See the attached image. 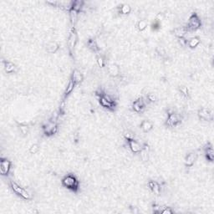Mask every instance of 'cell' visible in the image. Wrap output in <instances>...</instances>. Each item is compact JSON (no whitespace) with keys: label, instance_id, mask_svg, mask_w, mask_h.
<instances>
[{"label":"cell","instance_id":"6da1fadb","mask_svg":"<svg viewBox=\"0 0 214 214\" xmlns=\"http://www.w3.org/2000/svg\"><path fill=\"white\" fill-rule=\"evenodd\" d=\"M62 184L64 187L73 191H76L79 187V182L76 177L73 175H68L64 176L62 180Z\"/></svg>","mask_w":214,"mask_h":214},{"label":"cell","instance_id":"7a4b0ae2","mask_svg":"<svg viewBox=\"0 0 214 214\" xmlns=\"http://www.w3.org/2000/svg\"><path fill=\"white\" fill-rule=\"evenodd\" d=\"M9 184H10V187L12 188V190H13L16 194H18L19 196L22 197L23 198H25L26 200H30V199H32L31 194H30L29 192H28L25 189H24L23 187H19L17 183H15V182H10Z\"/></svg>","mask_w":214,"mask_h":214},{"label":"cell","instance_id":"3957f363","mask_svg":"<svg viewBox=\"0 0 214 214\" xmlns=\"http://www.w3.org/2000/svg\"><path fill=\"white\" fill-rule=\"evenodd\" d=\"M201 26V22L199 20V19L197 18V16L196 14H193L190 19H189V23L187 27V31H194L197 28H199Z\"/></svg>","mask_w":214,"mask_h":214},{"label":"cell","instance_id":"277c9868","mask_svg":"<svg viewBox=\"0 0 214 214\" xmlns=\"http://www.w3.org/2000/svg\"><path fill=\"white\" fill-rule=\"evenodd\" d=\"M11 168V162L7 159H1L0 162V172L3 176H7Z\"/></svg>","mask_w":214,"mask_h":214},{"label":"cell","instance_id":"5b68a950","mask_svg":"<svg viewBox=\"0 0 214 214\" xmlns=\"http://www.w3.org/2000/svg\"><path fill=\"white\" fill-rule=\"evenodd\" d=\"M181 122V117L178 114H169V117L166 120V125L168 126H176Z\"/></svg>","mask_w":214,"mask_h":214},{"label":"cell","instance_id":"8992f818","mask_svg":"<svg viewBox=\"0 0 214 214\" xmlns=\"http://www.w3.org/2000/svg\"><path fill=\"white\" fill-rule=\"evenodd\" d=\"M198 116L200 119L205 120V121H209L213 119V113L207 108H202L198 111Z\"/></svg>","mask_w":214,"mask_h":214},{"label":"cell","instance_id":"52a82bcc","mask_svg":"<svg viewBox=\"0 0 214 214\" xmlns=\"http://www.w3.org/2000/svg\"><path fill=\"white\" fill-rule=\"evenodd\" d=\"M128 140V144L130 146V149L134 153H139L140 152L142 146L139 144L136 140H135L134 139H131V140Z\"/></svg>","mask_w":214,"mask_h":214},{"label":"cell","instance_id":"ba28073f","mask_svg":"<svg viewBox=\"0 0 214 214\" xmlns=\"http://www.w3.org/2000/svg\"><path fill=\"white\" fill-rule=\"evenodd\" d=\"M100 103L103 107L108 108V109H112L115 106L114 102L108 96H102L100 99Z\"/></svg>","mask_w":214,"mask_h":214},{"label":"cell","instance_id":"9c48e42d","mask_svg":"<svg viewBox=\"0 0 214 214\" xmlns=\"http://www.w3.org/2000/svg\"><path fill=\"white\" fill-rule=\"evenodd\" d=\"M145 108V104L142 99H139L133 103V109L136 112H141Z\"/></svg>","mask_w":214,"mask_h":214},{"label":"cell","instance_id":"30bf717a","mask_svg":"<svg viewBox=\"0 0 214 214\" xmlns=\"http://www.w3.org/2000/svg\"><path fill=\"white\" fill-rule=\"evenodd\" d=\"M148 187H150L151 191L156 194V195H159L160 194V191H161V187L158 182H155V181H151L148 182Z\"/></svg>","mask_w":214,"mask_h":214},{"label":"cell","instance_id":"8fae6325","mask_svg":"<svg viewBox=\"0 0 214 214\" xmlns=\"http://www.w3.org/2000/svg\"><path fill=\"white\" fill-rule=\"evenodd\" d=\"M196 161V154L190 153L185 158V165L187 166H191Z\"/></svg>","mask_w":214,"mask_h":214},{"label":"cell","instance_id":"7c38bea8","mask_svg":"<svg viewBox=\"0 0 214 214\" xmlns=\"http://www.w3.org/2000/svg\"><path fill=\"white\" fill-rule=\"evenodd\" d=\"M108 71L110 73V75L112 76H117L119 72H120V70H119V67L115 64H111L109 65L108 67Z\"/></svg>","mask_w":214,"mask_h":214},{"label":"cell","instance_id":"4fadbf2b","mask_svg":"<svg viewBox=\"0 0 214 214\" xmlns=\"http://www.w3.org/2000/svg\"><path fill=\"white\" fill-rule=\"evenodd\" d=\"M77 41V34H76V31L75 29L71 32L70 34V38H69V45H70V49H73L76 45V43Z\"/></svg>","mask_w":214,"mask_h":214},{"label":"cell","instance_id":"5bb4252c","mask_svg":"<svg viewBox=\"0 0 214 214\" xmlns=\"http://www.w3.org/2000/svg\"><path fill=\"white\" fill-rule=\"evenodd\" d=\"M76 85V82L71 79V80H70V82H69V85H68V86H67V89H66L65 92H64V98L67 97V96L73 91V89L75 88Z\"/></svg>","mask_w":214,"mask_h":214},{"label":"cell","instance_id":"9a60e30c","mask_svg":"<svg viewBox=\"0 0 214 214\" xmlns=\"http://www.w3.org/2000/svg\"><path fill=\"white\" fill-rule=\"evenodd\" d=\"M140 127H141V129H142V131H143L144 132H149L151 129L153 128V125H152L151 122L148 121H144L141 123Z\"/></svg>","mask_w":214,"mask_h":214},{"label":"cell","instance_id":"2e32d148","mask_svg":"<svg viewBox=\"0 0 214 214\" xmlns=\"http://www.w3.org/2000/svg\"><path fill=\"white\" fill-rule=\"evenodd\" d=\"M72 80L76 82V84L80 83L83 80V76L78 70H75L72 76Z\"/></svg>","mask_w":214,"mask_h":214},{"label":"cell","instance_id":"e0dca14e","mask_svg":"<svg viewBox=\"0 0 214 214\" xmlns=\"http://www.w3.org/2000/svg\"><path fill=\"white\" fill-rule=\"evenodd\" d=\"M58 49H59V45L54 42H51L47 45V51L49 53H51V54L56 52L58 50Z\"/></svg>","mask_w":214,"mask_h":214},{"label":"cell","instance_id":"ac0fdd59","mask_svg":"<svg viewBox=\"0 0 214 214\" xmlns=\"http://www.w3.org/2000/svg\"><path fill=\"white\" fill-rule=\"evenodd\" d=\"M187 29L185 28H176L175 30H174V33H175V34H176L177 37H179V38H182L186 34H187Z\"/></svg>","mask_w":214,"mask_h":214},{"label":"cell","instance_id":"d6986e66","mask_svg":"<svg viewBox=\"0 0 214 214\" xmlns=\"http://www.w3.org/2000/svg\"><path fill=\"white\" fill-rule=\"evenodd\" d=\"M199 43H200V40H199V38H191L188 42H187L189 47H190V48H191V49H193V48L197 47V46L199 44Z\"/></svg>","mask_w":214,"mask_h":214},{"label":"cell","instance_id":"ffe728a7","mask_svg":"<svg viewBox=\"0 0 214 214\" xmlns=\"http://www.w3.org/2000/svg\"><path fill=\"white\" fill-rule=\"evenodd\" d=\"M4 69H5V71L7 73H13L15 70V65L11 62H7V63H5Z\"/></svg>","mask_w":214,"mask_h":214},{"label":"cell","instance_id":"44dd1931","mask_svg":"<svg viewBox=\"0 0 214 214\" xmlns=\"http://www.w3.org/2000/svg\"><path fill=\"white\" fill-rule=\"evenodd\" d=\"M206 156H207V158L210 161V162H213L214 158V154H213V147L210 146L207 148V150L206 151Z\"/></svg>","mask_w":214,"mask_h":214},{"label":"cell","instance_id":"7402d4cb","mask_svg":"<svg viewBox=\"0 0 214 214\" xmlns=\"http://www.w3.org/2000/svg\"><path fill=\"white\" fill-rule=\"evenodd\" d=\"M146 27H147V24H146V22L145 20H140V21H139L138 24H137V28H138L140 31L145 30L146 28Z\"/></svg>","mask_w":214,"mask_h":214},{"label":"cell","instance_id":"603a6c76","mask_svg":"<svg viewBox=\"0 0 214 214\" xmlns=\"http://www.w3.org/2000/svg\"><path fill=\"white\" fill-rule=\"evenodd\" d=\"M131 12V7L127 4H124L121 9V13L122 14H128Z\"/></svg>","mask_w":214,"mask_h":214},{"label":"cell","instance_id":"cb8c5ba5","mask_svg":"<svg viewBox=\"0 0 214 214\" xmlns=\"http://www.w3.org/2000/svg\"><path fill=\"white\" fill-rule=\"evenodd\" d=\"M77 13L78 12H76V10L70 9V19H71L72 23H76L77 20Z\"/></svg>","mask_w":214,"mask_h":214},{"label":"cell","instance_id":"d4e9b609","mask_svg":"<svg viewBox=\"0 0 214 214\" xmlns=\"http://www.w3.org/2000/svg\"><path fill=\"white\" fill-rule=\"evenodd\" d=\"M38 151H39V146H38V145H37V144H34V145L31 146V147L29 149V152L31 154H35Z\"/></svg>","mask_w":214,"mask_h":214},{"label":"cell","instance_id":"484cf974","mask_svg":"<svg viewBox=\"0 0 214 214\" xmlns=\"http://www.w3.org/2000/svg\"><path fill=\"white\" fill-rule=\"evenodd\" d=\"M19 129H20V131L22 132V134H23V135H27V134H28V127L26 126V125L20 124V125H19Z\"/></svg>","mask_w":214,"mask_h":214},{"label":"cell","instance_id":"4316f807","mask_svg":"<svg viewBox=\"0 0 214 214\" xmlns=\"http://www.w3.org/2000/svg\"><path fill=\"white\" fill-rule=\"evenodd\" d=\"M180 91H181V93H182L183 95H185V96H188L189 95L188 89L187 88V87H185V86H181V87H180Z\"/></svg>","mask_w":214,"mask_h":214},{"label":"cell","instance_id":"83f0119b","mask_svg":"<svg viewBox=\"0 0 214 214\" xmlns=\"http://www.w3.org/2000/svg\"><path fill=\"white\" fill-rule=\"evenodd\" d=\"M160 213H162L163 214H172L173 212H172V210H171L170 209V207H163V209L162 210H161V212Z\"/></svg>","mask_w":214,"mask_h":214},{"label":"cell","instance_id":"f1b7e54d","mask_svg":"<svg viewBox=\"0 0 214 214\" xmlns=\"http://www.w3.org/2000/svg\"><path fill=\"white\" fill-rule=\"evenodd\" d=\"M124 136H125V137H126L127 140H131V139H133L134 137V136H133V134L131 133V132H129V131H127V132H125L124 133Z\"/></svg>","mask_w":214,"mask_h":214},{"label":"cell","instance_id":"f546056e","mask_svg":"<svg viewBox=\"0 0 214 214\" xmlns=\"http://www.w3.org/2000/svg\"><path fill=\"white\" fill-rule=\"evenodd\" d=\"M97 63H98L100 67H104V65H105V63H104V60H103L102 57H98L97 58Z\"/></svg>","mask_w":214,"mask_h":214},{"label":"cell","instance_id":"4dcf8cb0","mask_svg":"<svg viewBox=\"0 0 214 214\" xmlns=\"http://www.w3.org/2000/svg\"><path fill=\"white\" fill-rule=\"evenodd\" d=\"M156 51H157L158 54H161V55H164V54H166V51H165V50H164L162 47H158V48L156 49Z\"/></svg>","mask_w":214,"mask_h":214},{"label":"cell","instance_id":"1f68e13d","mask_svg":"<svg viewBox=\"0 0 214 214\" xmlns=\"http://www.w3.org/2000/svg\"><path fill=\"white\" fill-rule=\"evenodd\" d=\"M153 210H154V213H160L161 212V207L158 206V205H154L153 206Z\"/></svg>","mask_w":214,"mask_h":214},{"label":"cell","instance_id":"d6a6232c","mask_svg":"<svg viewBox=\"0 0 214 214\" xmlns=\"http://www.w3.org/2000/svg\"><path fill=\"white\" fill-rule=\"evenodd\" d=\"M147 98H148V100L150 101H156V96L154 95H152V94H151V95H149L148 96H147Z\"/></svg>","mask_w":214,"mask_h":214}]
</instances>
